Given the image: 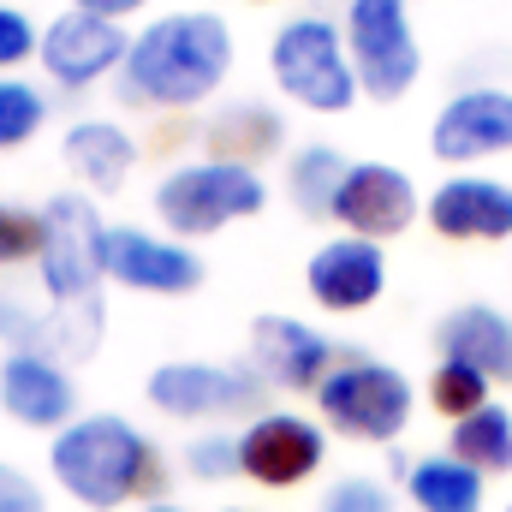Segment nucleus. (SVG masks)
<instances>
[{"instance_id":"nucleus-28","label":"nucleus","mask_w":512,"mask_h":512,"mask_svg":"<svg viewBox=\"0 0 512 512\" xmlns=\"http://www.w3.org/2000/svg\"><path fill=\"white\" fill-rule=\"evenodd\" d=\"M316 512H393V495H387L376 477H340V483L322 495Z\"/></svg>"},{"instance_id":"nucleus-26","label":"nucleus","mask_w":512,"mask_h":512,"mask_svg":"<svg viewBox=\"0 0 512 512\" xmlns=\"http://www.w3.org/2000/svg\"><path fill=\"white\" fill-rule=\"evenodd\" d=\"M36 256H42V215L18 209V203H0V268L36 262Z\"/></svg>"},{"instance_id":"nucleus-32","label":"nucleus","mask_w":512,"mask_h":512,"mask_svg":"<svg viewBox=\"0 0 512 512\" xmlns=\"http://www.w3.org/2000/svg\"><path fill=\"white\" fill-rule=\"evenodd\" d=\"M143 512H185V507H173V501H155V507H143Z\"/></svg>"},{"instance_id":"nucleus-15","label":"nucleus","mask_w":512,"mask_h":512,"mask_svg":"<svg viewBox=\"0 0 512 512\" xmlns=\"http://www.w3.org/2000/svg\"><path fill=\"white\" fill-rule=\"evenodd\" d=\"M304 286H310V298H316L322 310H340V316L370 310L387 286V256H382V245H370V239L340 233V239H328L322 251L310 256Z\"/></svg>"},{"instance_id":"nucleus-5","label":"nucleus","mask_w":512,"mask_h":512,"mask_svg":"<svg viewBox=\"0 0 512 512\" xmlns=\"http://www.w3.org/2000/svg\"><path fill=\"white\" fill-rule=\"evenodd\" d=\"M268 72L280 96H292L310 114H346L358 102V72L346 54V36L328 18H292L268 42Z\"/></svg>"},{"instance_id":"nucleus-24","label":"nucleus","mask_w":512,"mask_h":512,"mask_svg":"<svg viewBox=\"0 0 512 512\" xmlns=\"http://www.w3.org/2000/svg\"><path fill=\"white\" fill-rule=\"evenodd\" d=\"M429 405H435L441 417L465 423L471 411H483V405H489V376H477L471 364L441 358V364H435V376H429Z\"/></svg>"},{"instance_id":"nucleus-23","label":"nucleus","mask_w":512,"mask_h":512,"mask_svg":"<svg viewBox=\"0 0 512 512\" xmlns=\"http://www.w3.org/2000/svg\"><path fill=\"white\" fill-rule=\"evenodd\" d=\"M340 179H346V155H340V149H322V143L298 149V161L286 167V191H292V203H298V209H304L310 221L334 215Z\"/></svg>"},{"instance_id":"nucleus-7","label":"nucleus","mask_w":512,"mask_h":512,"mask_svg":"<svg viewBox=\"0 0 512 512\" xmlns=\"http://www.w3.org/2000/svg\"><path fill=\"white\" fill-rule=\"evenodd\" d=\"M316 405L328 417V429L352 435V441H393L411 423V382L376 364V358H346L328 370V382L316 387Z\"/></svg>"},{"instance_id":"nucleus-19","label":"nucleus","mask_w":512,"mask_h":512,"mask_svg":"<svg viewBox=\"0 0 512 512\" xmlns=\"http://www.w3.org/2000/svg\"><path fill=\"white\" fill-rule=\"evenodd\" d=\"M60 161L72 167L78 185H90V191H120L126 173L137 167V143H131V131L114 126V120H78V126L60 137Z\"/></svg>"},{"instance_id":"nucleus-8","label":"nucleus","mask_w":512,"mask_h":512,"mask_svg":"<svg viewBox=\"0 0 512 512\" xmlns=\"http://www.w3.org/2000/svg\"><path fill=\"white\" fill-rule=\"evenodd\" d=\"M149 405L161 417H179V423H209V417H256L268 387L251 364H203V358H179V364H161L149 370Z\"/></svg>"},{"instance_id":"nucleus-16","label":"nucleus","mask_w":512,"mask_h":512,"mask_svg":"<svg viewBox=\"0 0 512 512\" xmlns=\"http://www.w3.org/2000/svg\"><path fill=\"white\" fill-rule=\"evenodd\" d=\"M429 149L441 161H477V155L512 149V96L507 90H465V96H453L435 114Z\"/></svg>"},{"instance_id":"nucleus-4","label":"nucleus","mask_w":512,"mask_h":512,"mask_svg":"<svg viewBox=\"0 0 512 512\" xmlns=\"http://www.w3.org/2000/svg\"><path fill=\"white\" fill-rule=\"evenodd\" d=\"M262 203H268L262 173L239 167V161H185L155 185V215H161L167 239H179V245L209 239L233 221H251V215H262Z\"/></svg>"},{"instance_id":"nucleus-14","label":"nucleus","mask_w":512,"mask_h":512,"mask_svg":"<svg viewBox=\"0 0 512 512\" xmlns=\"http://www.w3.org/2000/svg\"><path fill=\"white\" fill-rule=\"evenodd\" d=\"M0 411L24 429H66L78 417V387L66 376V364H54L48 352H6L0 364Z\"/></svg>"},{"instance_id":"nucleus-1","label":"nucleus","mask_w":512,"mask_h":512,"mask_svg":"<svg viewBox=\"0 0 512 512\" xmlns=\"http://www.w3.org/2000/svg\"><path fill=\"white\" fill-rule=\"evenodd\" d=\"M102 215L90 209V197L60 191L42 209V286L54 298V316H42L36 352L60 358H96L102 346Z\"/></svg>"},{"instance_id":"nucleus-17","label":"nucleus","mask_w":512,"mask_h":512,"mask_svg":"<svg viewBox=\"0 0 512 512\" xmlns=\"http://www.w3.org/2000/svg\"><path fill=\"white\" fill-rule=\"evenodd\" d=\"M429 227L441 239H512V191L501 179H447L435 197H429Z\"/></svg>"},{"instance_id":"nucleus-18","label":"nucleus","mask_w":512,"mask_h":512,"mask_svg":"<svg viewBox=\"0 0 512 512\" xmlns=\"http://www.w3.org/2000/svg\"><path fill=\"white\" fill-rule=\"evenodd\" d=\"M435 346H441V358L471 364V370L489 376V382H512V322L501 310H489V304L453 310V316L435 328Z\"/></svg>"},{"instance_id":"nucleus-21","label":"nucleus","mask_w":512,"mask_h":512,"mask_svg":"<svg viewBox=\"0 0 512 512\" xmlns=\"http://www.w3.org/2000/svg\"><path fill=\"white\" fill-rule=\"evenodd\" d=\"M203 137H209V161L256 167V161H268V155L286 143V126H280V114H268L262 102H239V108H221Z\"/></svg>"},{"instance_id":"nucleus-25","label":"nucleus","mask_w":512,"mask_h":512,"mask_svg":"<svg viewBox=\"0 0 512 512\" xmlns=\"http://www.w3.org/2000/svg\"><path fill=\"white\" fill-rule=\"evenodd\" d=\"M48 120V96L24 78H0V149H24Z\"/></svg>"},{"instance_id":"nucleus-31","label":"nucleus","mask_w":512,"mask_h":512,"mask_svg":"<svg viewBox=\"0 0 512 512\" xmlns=\"http://www.w3.org/2000/svg\"><path fill=\"white\" fill-rule=\"evenodd\" d=\"M137 6H149V0H72V12H90V18H126Z\"/></svg>"},{"instance_id":"nucleus-9","label":"nucleus","mask_w":512,"mask_h":512,"mask_svg":"<svg viewBox=\"0 0 512 512\" xmlns=\"http://www.w3.org/2000/svg\"><path fill=\"white\" fill-rule=\"evenodd\" d=\"M322 459H328V435L298 411H256L239 429V477L262 489H298L322 471Z\"/></svg>"},{"instance_id":"nucleus-3","label":"nucleus","mask_w":512,"mask_h":512,"mask_svg":"<svg viewBox=\"0 0 512 512\" xmlns=\"http://www.w3.org/2000/svg\"><path fill=\"white\" fill-rule=\"evenodd\" d=\"M233 72V30L215 12H167L137 30L120 66L126 102L143 108H197Z\"/></svg>"},{"instance_id":"nucleus-33","label":"nucleus","mask_w":512,"mask_h":512,"mask_svg":"<svg viewBox=\"0 0 512 512\" xmlns=\"http://www.w3.org/2000/svg\"><path fill=\"white\" fill-rule=\"evenodd\" d=\"M227 512H251V507H227Z\"/></svg>"},{"instance_id":"nucleus-2","label":"nucleus","mask_w":512,"mask_h":512,"mask_svg":"<svg viewBox=\"0 0 512 512\" xmlns=\"http://www.w3.org/2000/svg\"><path fill=\"white\" fill-rule=\"evenodd\" d=\"M48 471L54 483L90 512H114L131 501H149L167 489V465H161V447L126 423L114 411H90V417H72L54 447H48Z\"/></svg>"},{"instance_id":"nucleus-12","label":"nucleus","mask_w":512,"mask_h":512,"mask_svg":"<svg viewBox=\"0 0 512 512\" xmlns=\"http://www.w3.org/2000/svg\"><path fill=\"white\" fill-rule=\"evenodd\" d=\"M334 352L340 346H328V334H316L298 316H256L251 322V370L262 376V387L316 393L334 370Z\"/></svg>"},{"instance_id":"nucleus-13","label":"nucleus","mask_w":512,"mask_h":512,"mask_svg":"<svg viewBox=\"0 0 512 512\" xmlns=\"http://www.w3.org/2000/svg\"><path fill=\"white\" fill-rule=\"evenodd\" d=\"M334 221L352 233V239H370L382 245L393 233H405L417 221V191L399 167H382V161H358L346 167L340 179V197H334Z\"/></svg>"},{"instance_id":"nucleus-11","label":"nucleus","mask_w":512,"mask_h":512,"mask_svg":"<svg viewBox=\"0 0 512 512\" xmlns=\"http://www.w3.org/2000/svg\"><path fill=\"white\" fill-rule=\"evenodd\" d=\"M126 30L114 18H90V12H60L48 30H42V72L60 84V90H90L102 84L114 66H126Z\"/></svg>"},{"instance_id":"nucleus-22","label":"nucleus","mask_w":512,"mask_h":512,"mask_svg":"<svg viewBox=\"0 0 512 512\" xmlns=\"http://www.w3.org/2000/svg\"><path fill=\"white\" fill-rule=\"evenodd\" d=\"M453 459H465L471 471H483V477H501L512 471V411L507 405H483V411H471L465 423H453Z\"/></svg>"},{"instance_id":"nucleus-34","label":"nucleus","mask_w":512,"mask_h":512,"mask_svg":"<svg viewBox=\"0 0 512 512\" xmlns=\"http://www.w3.org/2000/svg\"><path fill=\"white\" fill-rule=\"evenodd\" d=\"M507 512H512V507H507Z\"/></svg>"},{"instance_id":"nucleus-29","label":"nucleus","mask_w":512,"mask_h":512,"mask_svg":"<svg viewBox=\"0 0 512 512\" xmlns=\"http://www.w3.org/2000/svg\"><path fill=\"white\" fill-rule=\"evenodd\" d=\"M36 48H42L36 24H30L18 6H6V0H0V72H6V66H24Z\"/></svg>"},{"instance_id":"nucleus-20","label":"nucleus","mask_w":512,"mask_h":512,"mask_svg":"<svg viewBox=\"0 0 512 512\" xmlns=\"http://www.w3.org/2000/svg\"><path fill=\"white\" fill-rule=\"evenodd\" d=\"M405 495L417 512H483V471L453 453H429L405 471Z\"/></svg>"},{"instance_id":"nucleus-10","label":"nucleus","mask_w":512,"mask_h":512,"mask_svg":"<svg viewBox=\"0 0 512 512\" xmlns=\"http://www.w3.org/2000/svg\"><path fill=\"white\" fill-rule=\"evenodd\" d=\"M102 274L126 292H155V298H185L203 286V256L179 239L143 233V227H108L102 239Z\"/></svg>"},{"instance_id":"nucleus-30","label":"nucleus","mask_w":512,"mask_h":512,"mask_svg":"<svg viewBox=\"0 0 512 512\" xmlns=\"http://www.w3.org/2000/svg\"><path fill=\"white\" fill-rule=\"evenodd\" d=\"M0 512H48V495L36 477H24L18 465L0 459Z\"/></svg>"},{"instance_id":"nucleus-6","label":"nucleus","mask_w":512,"mask_h":512,"mask_svg":"<svg viewBox=\"0 0 512 512\" xmlns=\"http://www.w3.org/2000/svg\"><path fill=\"white\" fill-rule=\"evenodd\" d=\"M340 36H346V54H352V72H358V90L364 96L399 102L417 84L423 54H417L405 0H352Z\"/></svg>"},{"instance_id":"nucleus-27","label":"nucleus","mask_w":512,"mask_h":512,"mask_svg":"<svg viewBox=\"0 0 512 512\" xmlns=\"http://www.w3.org/2000/svg\"><path fill=\"white\" fill-rule=\"evenodd\" d=\"M233 471H239V435H197V441L185 447V477L221 483V477H233Z\"/></svg>"}]
</instances>
